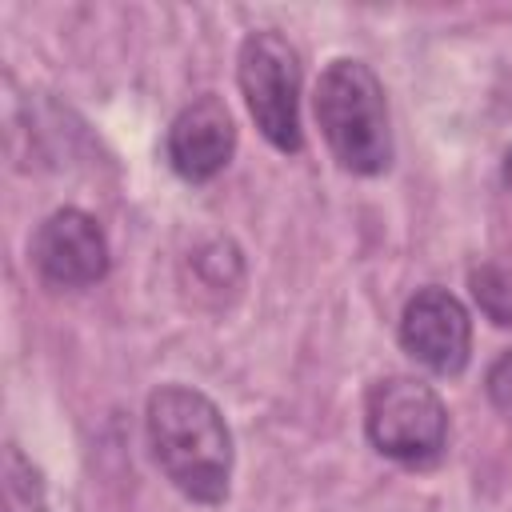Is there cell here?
Wrapping results in <instances>:
<instances>
[{
  "mask_svg": "<svg viewBox=\"0 0 512 512\" xmlns=\"http://www.w3.org/2000/svg\"><path fill=\"white\" fill-rule=\"evenodd\" d=\"M144 428L160 472L196 504H224L232 484V432L220 408L188 384H160L148 396Z\"/></svg>",
  "mask_w": 512,
  "mask_h": 512,
  "instance_id": "cell-1",
  "label": "cell"
},
{
  "mask_svg": "<svg viewBox=\"0 0 512 512\" xmlns=\"http://www.w3.org/2000/svg\"><path fill=\"white\" fill-rule=\"evenodd\" d=\"M316 124L344 172L376 176L392 164V128L380 76L364 60H332L316 80Z\"/></svg>",
  "mask_w": 512,
  "mask_h": 512,
  "instance_id": "cell-2",
  "label": "cell"
},
{
  "mask_svg": "<svg viewBox=\"0 0 512 512\" xmlns=\"http://www.w3.org/2000/svg\"><path fill=\"white\" fill-rule=\"evenodd\" d=\"M364 432L380 456L424 468L440 460L448 444V408L432 384L416 376H384L364 396Z\"/></svg>",
  "mask_w": 512,
  "mask_h": 512,
  "instance_id": "cell-3",
  "label": "cell"
},
{
  "mask_svg": "<svg viewBox=\"0 0 512 512\" xmlns=\"http://www.w3.org/2000/svg\"><path fill=\"white\" fill-rule=\"evenodd\" d=\"M236 80L240 96L248 104V116L264 132V140L276 152H300V52L280 36L276 28L248 32L236 56Z\"/></svg>",
  "mask_w": 512,
  "mask_h": 512,
  "instance_id": "cell-4",
  "label": "cell"
},
{
  "mask_svg": "<svg viewBox=\"0 0 512 512\" xmlns=\"http://www.w3.org/2000/svg\"><path fill=\"white\" fill-rule=\"evenodd\" d=\"M404 352L436 376H460L472 356L468 308L448 288H420L400 312Z\"/></svg>",
  "mask_w": 512,
  "mask_h": 512,
  "instance_id": "cell-5",
  "label": "cell"
},
{
  "mask_svg": "<svg viewBox=\"0 0 512 512\" xmlns=\"http://www.w3.org/2000/svg\"><path fill=\"white\" fill-rule=\"evenodd\" d=\"M32 264L52 288H88L108 272V240L96 216L80 208H56L32 236Z\"/></svg>",
  "mask_w": 512,
  "mask_h": 512,
  "instance_id": "cell-6",
  "label": "cell"
},
{
  "mask_svg": "<svg viewBox=\"0 0 512 512\" xmlns=\"http://www.w3.org/2000/svg\"><path fill=\"white\" fill-rule=\"evenodd\" d=\"M232 152H236V124L216 92L196 96L168 124V164L188 184H204L216 172H224Z\"/></svg>",
  "mask_w": 512,
  "mask_h": 512,
  "instance_id": "cell-7",
  "label": "cell"
},
{
  "mask_svg": "<svg viewBox=\"0 0 512 512\" xmlns=\"http://www.w3.org/2000/svg\"><path fill=\"white\" fill-rule=\"evenodd\" d=\"M468 284H472V296H476L480 312L492 324L508 328L512 324V272L500 268V264H480V268H472Z\"/></svg>",
  "mask_w": 512,
  "mask_h": 512,
  "instance_id": "cell-8",
  "label": "cell"
},
{
  "mask_svg": "<svg viewBox=\"0 0 512 512\" xmlns=\"http://www.w3.org/2000/svg\"><path fill=\"white\" fill-rule=\"evenodd\" d=\"M484 392L492 400V408L512 424V352H500L484 376Z\"/></svg>",
  "mask_w": 512,
  "mask_h": 512,
  "instance_id": "cell-9",
  "label": "cell"
},
{
  "mask_svg": "<svg viewBox=\"0 0 512 512\" xmlns=\"http://www.w3.org/2000/svg\"><path fill=\"white\" fill-rule=\"evenodd\" d=\"M500 172H504V184H508V192H512V148L504 152V168H500Z\"/></svg>",
  "mask_w": 512,
  "mask_h": 512,
  "instance_id": "cell-10",
  "label": "cell"
}]
</instances>
